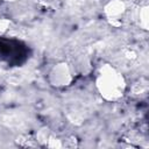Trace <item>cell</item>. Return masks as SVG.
I'll return each mask as SVG.
<instances>
[{
	"label": "cell",
	"mask_w": 149,
	"mask_h": 149,
	"mask_svg": "<svg viewBox=\"0 0 149 149\" xmlns=\"http://www.w3.org/2000/svg\"><path fill=\"white\" fill-rule=\"evenodd\" d=\"M95 88L100 97L109 102L120 100L127 90L125 76L112 64H102L95 78Z\"/></svg>",
	"instance_id": "obj_1"
},
{
	"label": "cell",
	"mask_w": 149,
	"mask_h": 149,
	"mask_svg": "<svg viewBox=\"0 0 149 149\" xmlns=\"http://www.w3.org/2000/svg\"><path fill=\"white\" fill-rule=\"evenodd\" d=\"M73 78L74 76L72 68L66 62L55 63L48 72V83L55 88H64L70 86Z\"/></svg>",
	"instance_id": "obj_2"
},
{
	"label": "cell",
	"mask_w": 149,
	"mask_h": 149,
	"mask_svg": "<svg viewBox=\"0 0 149 149\" xmlns=\"http://www.w3.org/2000/svg\"><path fill=\"white\" fill-rule=\"evenodd\" d=\"M126 10L127 6L123 0H109L104 6V14L107 17V20L121 19Z\"/></svg>",
	"instance_id": "obj_3"
},
{
	"label": "cell",
	"mask_w": 149,
	"mask_h": 149,
	"mask_svg": "<svg viewBox=\"0 0 149 149\" xmlns=\"http://www.w3.org/2000/svg\"><path fill=\"white\" fill-rule=\"evenodd\" d=\"M137 22L141 29L148 31L149 29V7L147 5L141 6L137 12Z\"/></svg>",
	"instance_id": "obj_4"
},
{
	"label": "cell",
	"mask_w": 149,
	"mask_h": 149,
	"mask_svg": "<svg viewBox=\"0 0 149 149\" xmlns=\"http://www.w3.org/2000/svg\"><path fill=\"white\" fill-rule=\"evenodd\" d=\"M63 143H62V140L57 139L56 136H54L52 134L50 135V137L48 139L47 143H45V147L48 148H54V149H59V148H63Z\"/></svg>",
	"instance_id": "obj_5"
},
{
	"label": "cell",
	"mask_w": 149,
	"mask_h": 149,
	"mask_svg": "<svg viewBox=\"0 0 149 149\" xmlns=\"http://www.w3.org/2000/svg\"><path fill=\"white\" fill-rule=\"evenodd\" d=\"M123 56L128 61H134L137 58V51H136V49L128 47V48L123 49Z\"/></svg>",
	"instance_id": "obj_6"
},
{
	"label": "cell",
	"mask_w": 149,
	"mask_h": 149,
	"mask_svg": "<svg viewBox=\"0 0 149 149\" xmlns=\"http://www.w3.org/2000/svg\"><path fill=\"white\" fill-rule=\"evenodd\" d=\"M12 22L8 19H0V35H3L8 31V29L10 28Z\"/></svg>",
	"instance_id": "obj_7"
},
{
	"label": "cell",
	"mask_w": 149,
	"mask_h": 149,
	"mask_svg": "<svg viewBox=\"0 0 149 149\" xmlns=\"http://www.w3.org/2000/svg\"><path fill=\"white\" fill-rule=\"evenodd\" d=\"M1 1H3V2H9V3H13V2H16V1H19V0H1Z\"/></svg>",
	"instance_id": "obj_8"
}]
</instances>
